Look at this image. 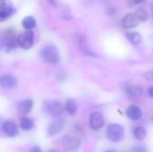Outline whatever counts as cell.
Returning a JSON list of instances; mask_svg holds the SVG:
<instances>
[{"label":"cell","instance_id":"cell-27","mask_svg":"<svg viewBox=\"0 0 153 152\" xmlns=\"http://www.w3.org/2000/svg\"><path fill=\"white\" fill-rule=\"evenodd\" d=\"M148 94L153 98V86L152 87H151V88H149V90H148Z\"/></svg>","mask_w":153,"mask_h":152},{"label":"cell","instance_id":"cell-24","mask_svg":"<svg viewBox=\"0 0 153 152\" xmlns=\"http://www.w3.org/2000/svg\"><path fill=\"white\" fill-rule=\"evenodd\" d=\"M145 77H146V79L149 80V81H153V71H150V72L146 73Z\"/></svg>","mask_w":153,"mask_h":152},{"label":"cell","instance_id":"cell-6","mask_svg":"<svg viewBox=\"0 0 153 152\" xmlns=\"http://www.w3.org/2000/svg\"><path fill=\"white\" fill-rule=\"evenodd\" d=\"M65 127V120L62 118L56 119L53 121L48 127V134L49 136H56L59 133L62 132V130Z\"/></svg>","mask_w":153,"mask_h":152},{"label":"cell","instance_id":"cell-17","mask_svg":"<svg viewBox=\"0 0 153 152\" xmlns=\"http://www.w3.org/2000/svg\"><path fill=\"white\" fill-rule=\"evenodd\" d=\"M77 40H78V45L80 47V49H81V51L84 55H87V56H95L93 54V52L88 47L87 43H86V40H85V39L82 36H79Z\"/></svg>","mask_w":153,"mask_h":152},{"label":"cell","instance_id":"cell-7","mask_svg":"<svg viewBox=\"0 0 153 152\" xmlns=\"http://www.w3.org/2000/svg\"><path fill=\"white\" fill-rule=\"evenodd\" d=\"M17 85V80L11 74H4L0 76V86L6 90L15 88Z\"/></svg>","mask_w":153,"mask_h":152},{"label":"cell","instance_id":"cell-30","mask_svg":"<svg viewBox=\"0 0 153 152\" xmlns=\"http://www.w3.org/2000/svg\"><path fill=\"white\" fill-rule=\"evenodd\" d=\"M49 152H56V151H49Z\"/></svg>","mask_w":153,"mask_h":152},{"label":"cell","instance_id":"cell-5","mask_svg":"<svg viewBox=\"0 0 153 152\" xmlns=\"http://www.w3.org/2000/svg\"><path fill=\"white\" fill-rule=\"evenodd\" d=\"M104 124H105L104 117L100 113L94 112V113L91 114L90 120H89V125H90V127L92 130L98 131V130L101 129L104 126Z\"/></svg>","mask_w":153,"mask_h":152},{"label":"cell","instance_id":"cell-12","mask_svg":"<svg viewBox=\"0 0 153 152\" xmlns=\"http://www.w3.org/2000/svg\"><path fill=\"white\" fill-rule=\"evenodd\" d=\"M2 130L4 134L8 137H14L18 134V127L12 121H6L2 125Z\"/></svg>","mask_w":153,"mask_h":152},{"label":"cell","instance_id":"cell-14","mask_svg":"<svg viewBox=\"0 0 153 152\" xmlns=\"http://www.w3.org/2000/svg\"><path fill=\"white\" fill-rule=\"evenodd\" d=\"M126 39L133 44V45H139L143 41V37L140 33L132 31V32H126Z\"/></svg>","mask_w":153,"mask_h":152},{"label":"cell","instance_id":"cell-11","mask_svg":"<svg viewBox=\"0 0 153 152\" xmlns=\"http://www.w3.org/2000/svg\"><path fill=\"white\" fill-rule=\"evenodd\" d=\"M3 45L5 47V49L7 50H11L17 47L18 43H17V38L15 37L14 33L13 32H8L5 34V36L3 38Z\"/></svg>","mask_w":153,"mask_h":152},{"label":"cell","instance_id":"cell-19","mask_svg":"<svg viewBox=\"0 0 153 152\" xmlns=\"http://www.w3.org/2000/svg\"><path fill=\"white\" fill-rule=\"evenodd\" d=\"M134 137L139 140V141H143L146 138L147 135V132L146 129L143 126H137L134 130Z\"/></svg>","mask_w":153,"mask_h":152},{"label":"cell","instance_id":"cell-22","mask_svg":"<svg viewBox=\"0 0 153 152\" xmlns=\"http://www.w3.org/2000/svg\"><path fill=\"white\" fill-rule=\"evenodd\" d=\"M132 152H147V150L143 145H135L132 148Z\"/></svg>","mask_w":153,"mask_h":152},{"label":"cell","instance_id":"cell-26","mask_svg":"<svg viewBox=\"0 0 153 152\" xmlns=\"http://www.w3.org/2000/svg\"><path fill=\"white\" fill-rule=\"evenodd\" d=\"M93 1H94V0H83V3H84V4H86V5H90V4H91L93 3Z\"/></svg>","mask_w":153,"mask_h":152},{"label":"cell","instance_id":"cell-13","mask_svg":"<svg viewBox=\"0 0 153 152\" xmlns=\"http://www.w3.org/2000/svg\"><path fill=\"white\" fill-rule=\"evenodd\" d=\"M126 115H127V116L130 119H132L134 121H137V120H140L142 118V116H143V111H142V109L138 106L132 105V106H130L127 108Z\"/></svg>","mask_w":153,"mask_h":152},{"label":"cell","instance_id":"cell-16","mask_svg":"<svg viewBox=\"0 0 153 152\" xmlns=\"http://www.w3.org/2000/svg\"><path fill=\"white\" fill-rule=\"evenodd\" d=\"M77 108H78V106H77V103L74 99H68L66 101L65 106V109L69 116L75 115L77 112Z\"/></svg>","mask_w":153,"mask_h":152},{"label":"cell","instance_id":"cell-3","mask_svg":"<svg viewBox=\"0 0 153 152\" xmlns=\"http://www.w3.org/2000/svg\"><path fill=\"white\" fill-rule=\"evenodd\" d=\"M44 110L53 116H59L64 112V107L61 102L57 100H48L44 103Z\"/></svg>","mask_w":153,"mask_h":152},{"label":"cell","instance_id":"cell-9","mask_svg":"<svg viewBox=\"0 0 153 152\" xmlns=\"http://www.w3.org/2000/svg\"><path fill=\"white\" fill-rule=\"evenodd\" d=\"M139 19L137 18L136 14L128 13L125 15L122 19V26L126 29H132L136 27L139 24Z\"/></svg>","mask_w":153,"mask_h":152},{"label":"cell","instance_id":"cell-18","mask_svg":"<svg viewBox=\"0 0 153 152\" xmlns=\"http://www.w3.org/2000/svg\"><path fill=\"white\" fill-rule=\"evenodd\" d=\"M33 121L29 117H22L20 122V126L23 131H30L33 128Z\"/></svg>","mask_w":153,"mask_h":152},{"label":"cell","instance_id":"cell-28","mask_svg":"<svg viewBox=\"0 0 153 152\" xmlns=\"http://www.w3.org/2000/svg\"><path fill=\"white\" fill-rule=\"evenodd\" d=\"M104 152H116V151H104Z\"/></svg>","mask_w":153,"mask_h":152},{"label":"cell","instance_id":"cell-2","mask_svg":"<svg viewBox=\"0 0 153 152\" xmlns=\"http://www.w3.org/2000/svg\"><path fill=\"white\" fill-rule=\"evenodd\" d=\"M107 136L108 139L112 142H118L125 136V129L121 125L111 124L108 126Z\"/></svg>","mask_w":153,"mask_h":152},{"label":"cell","instance_id":"cell-25","mask_svg":"<svg viewBox=\"0 0 153 152\" xmlns=\"http://www.w3.org/2000/svg\"><path fill=\"white\" fill-rule=\"evenodd\" d=\"M30 152H42V151H41V150H40V148H39V146H33V147L30 149Z\"/></svg>","mask_w":153,"mask_h":152},{"label":"cell","instance_id":"cell-10","mask_svg":"<svg viewBox=\"0 0 153 152\" xmlns=\"http://www.w3.org/2000/svg\"><path fill=\"white\" fill-rule=\"evenodd\" d=\"M81 141L74 136H65L64 139V146L70 151H75L79 149Z\"/></svg>","mask_w":153,"mask_h":152},{"label":"cell","instance_id":"cell-29","mask_svg":"<svg viewBox=\"0 0 153 152\" xmlns=\"http://www.w3.org/2000/svg\"><path fill=\"white\" fill-rule=\"evenodd\" d=\"M152 15H153V3H152Z\"/></svg>","mask_w":153,"mask_h":152},{"label":"cell","instance_id":"cell-15","mask_svg":"<svg viewBox=\"0 0 153 152\" xmlns=\"http://www.w3.org/2000/svg\"><path fill=\"white\" fill-rule=\"evenodd\" d=\"M33 107V101L31 99H24L19 103V110L22 114H28L31 111Z\"/></svg>","mask_w":153,"mask_h":152},{"label":"cell","instance_id":"cell-21","mask_svg":"<svg viewBox=\"0 0 153 152\" xmlns=\"http://www.w3.org/2000/svg\"><path fill=\"white\" fill-rule=\"evenodd\" d=\"M136 16L137 18L139 19V21H142V22H144L148 19V13H147V11L143 8V7H140L137 12H136Z\"/></svg>","mask_w":153,"mask_h":152},{"label":"cell","instance_id":"cell-1","mask_svg":"<svg viewBox=\"0 0 153 152\" xmlns=\"http://www.w3.org/2000/svg\"><path fill=\"white\" fill-rule=\"evenodd\" d=\"M40 56L42 59L49 64H57L60 61V54L57 47L54 45H48L45 47L41 52Z\"/></svg>","mask_w":153,"mask_h":152},{"label":"cell","instance_id":"cell-23","mask_svg":"<svg viewBox=\"0 0 153 152\" xmlns=\"http://www.w3.org/2000/svg\"><path fill=\"white\" fill-rule=\"evenodd\" d=\"M144 1H145V0H129L130 4H131L132 5H136V4H140L143 3Z\"/></svg>","mask_w":153,"mask_h":152},{"label":"cell","instance_id":"cell-8","mask_svg":"<svg viewBox=\"0 0 153 152\" xmlns=\"http://www.w3.org/2000/svg\"><path fill=\"white\" fill-rule=\"evenodd\" d=\"M13 12V7L10 0H0V18L6 19Z\"/></svg>","mask_w":153,"mask_h":152},{"label":"cell","instance_id":"cell-4","mask_svg":"<svg viewBox=\"0 0 153 152\" xmlns=\"http://www.w3.org/2000/svg\"><path fill=\"white\" fill-rule=\"evenodd\" d=\"M17 43L23 49H29L34 43V33L31 30H27L17 37Z\"/></svg>","mask_w":153,"mask_h":152},{"label":"cell","instance_id":"cell-20","mask_svg":"<svg viewBox=\"0 0 153 152\" xmlns=\"http://www.w3.org/2000/svg\"><path fill=\"white\" fill-rule=\"evenodd\" d=\"M22 26L27 30H30L31 29H33L36 26V21L32 16H27L22 21Z\"/></svg>","mask_w":153,"mask_h":152}]
</instances>
